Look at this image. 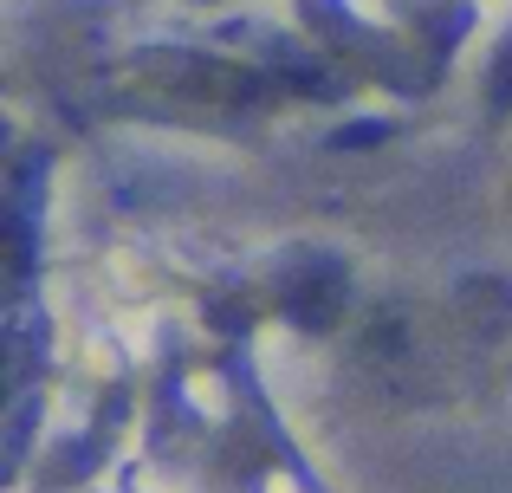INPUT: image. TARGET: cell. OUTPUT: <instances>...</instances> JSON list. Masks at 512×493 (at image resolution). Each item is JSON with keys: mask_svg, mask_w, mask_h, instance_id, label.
Returning <instances> with one entry per match:
<instances>
[{"mask_svg": "<svg viewBox=\"0 0 512 493\" xmlns=\"http://www.w3.org/2000/svg\"><path fill=\"white\" fill-rule=\"evenodd\" d=\"M487 91H493V111H512V39L500 46V59H493V72H487Z\"/></svg>", "mask_w": 512, "mask_h": 493, "instance_id": "cell-1", "label": "cell"}]
</instances>
